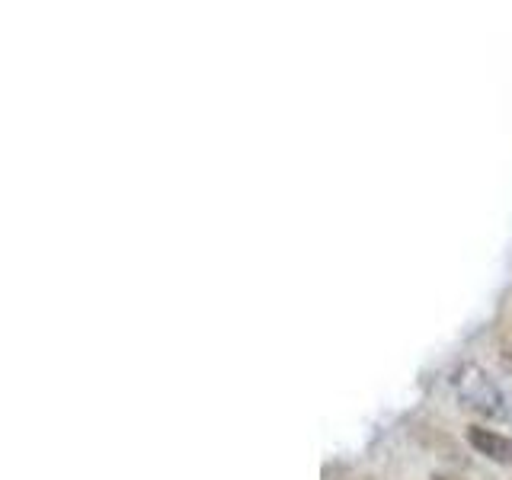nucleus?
<instances>
[{
  "label": "nucleus",
  "mask_w": 512,
  "mask_h": 480,
  "mask_svg": "<svg viewBox=\"0 0 512 480\" xmlns=\"http://www.w3.org/2000/svg\"><path fill=\"white\" fill-rule=\"evenodd\" d=\"M455 388H458V400L464 404V410L484 416V420H506L509 416L503 391L490 381V375L484 372V368L464 365L458 372Z\"/></svg>",
  "instance_id": "obj_1"
},
{
  "label": "nucleus",
  "mask_w": 512,
  "mask_h": 480,
  "mask_svg": "<svg viewBox=\"0 0 512 480\" xmlns=\"http://www.w3.org/2000/svg\"><path fill=\"white\" fill-rule=\"evenodd\" d=\"M464 439H468V445L474 448V452L484 455L487 461L503 464V468H509V464H512V439L503 436V432L487 429V426H468Z\"/></svg>",
  "instance_id": "obj_2"
},
{
  "label": "nucleus",
  "mask_w": 512,
  "mask_h": 480,
  "mask_svg": "<svg viewBox=\"0 0 512 480\" xmlns=\"http://www.w3.org/2000/svg\"><path fill=\"white\" fill-rule=\"evenodd\" d=\"M432 480H452V477H442V474H432Z\"/></svg>",
  "instance_id": "obj_3"
},
{
  "label": "nucleus",
  "mask_w": 512,
  "mask_h": 480,
  "mask_svg": "<svg viewBox=\"0 0 512 480\" xmlns=\"http://www.w3.org/2000/svg\"><path fill=\"white\" fill-rule=\"evenodd\" d=\"M509 365H512V346H509Z\"/></svg>",
  "instance_id": "obj_4"
}]
</instances>
